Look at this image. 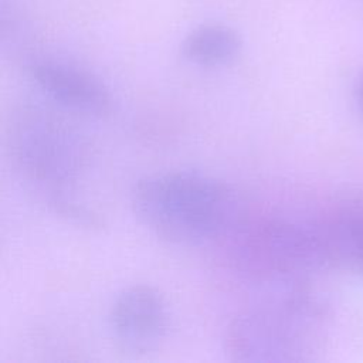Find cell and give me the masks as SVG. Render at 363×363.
<instances>
[{
  "instance_id": "1",
  "label": "cell",
  "mask_w": 363,
  "mask_h": 363,
  "mask_svg": "<svg viewBox=\"0 0 363 363\" xmlns=\"http://www.w3.org/2000/svg\"><path fill=\"white\" fill-rule=\"evenodd\" d=\"M6 145L11 166L57 214L82 225L96 216L77 200V187L89 166L85 136L50 108L26 104L9 119Z\"/></svg>"
},
{
  "instance_id": "2",
  "label": "cell",
  "mask_w": 363,
  "mask_h": 363,
  "mask_svg": "<svg viewBox=\"0 0 363 363\" xmlns=\"http://www.w3.org/2000/svg\"><path fill=\"white\" fill-rule=\"evenodd\" d=\"M130 206L149 231L177 245L231 238L245 221L244 203L233 186L190 170L143 176L132 187Z\"/></svg>"
},
{
  "instance_id": "3",
  "label": "cell",
  "mask_w": 363,
  "mask_h": 363,
  "mask_svg": "<svg viewBox=\"0 0 363 363\" xmlns=\"http://www.w3.org/2000/svg\"><path fill=\"white\" fill-rule=\"evenodd\" d=\"M323 308L301 285L234 316L225 330V353L234 362H296L313 350L323 325Z\"/></svg>"
},
{
  "instance_id": "4",
  "label": "cell",
  "mask_w": 363,
  "mask_h": 363,
  "mask_svg": "<svg viewBox=\"0 0 363 363\" xmlns=\"http://www.w3.org/2000/svg\"><path fill=\"white\" fill-rule=\"evenodd\" d=\"M231 238L235 262L247 274L285 286L330 265L319 225L269 217L244 221Z\"/></svg>"
},
{
  "instance_id": "5",
  "label": "cell",
  "mask_w": 363,
  "mask_h": 363,
  "mask_svg": "<svg viewBox=\"0 0 363 363\" xmlns=\"http://www.w3.org/2000/svg\"><path fill=\"white\" fill-rule=\"evenodd\" d=\"M33 85L57 106L88 116L111 113L113 99L109 88L95 74L54 58H34L26 67Z\"/></svg>"
},
{
  "instance_id": "6",
  "label": "cell",
  "mask_w": 363,
  "mask_h": 363,
  "mask_svg": "<svg viewBox=\"0 0 363 363\" xmlns=\"http://www.w3.org/2000/svg\"><path fill=\"white\" fill-rule=\"evenodd\" d=\"M109 329L128 350L146 352L164 339L170 328V311L163 294L150 285H132L113 299Z\"/></svg>"
},
{
  "instance_id": "7",
  "label": "cell",
  "mask_w": 363,
  "mask_h": 363,
  "mask_svg": "<svg viewBox=\"0 0 363 363\" xmlns=\"http://www.w3.org/2000/svg\"><path fill=\"white\" fill-rule=\"evenodd\" d=\"M242 50L241 35L230 26L208 23L191 30L182 43L183 57L199 67L217 68L234 62Z\"/></svg>"
},
{
  "instance_id": "8",
  "label": "cell",
  "mask_w": 363,
  "mask_h": 363,
  "mask_svg": "<svg viewBox=\"0 0 363 363\" xmlns=\"http://www.w3.org/2000/svg\"><path fill=\"white\" fill-rule=\"evenodd\" d=\"M354 98L357 102V108L363 116V71L357 75L354 82Z\"/></svg>"
}]
</instances>
